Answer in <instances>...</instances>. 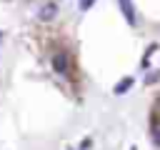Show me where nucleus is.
<instances>
[{
  "instance_id": "nucleus-1",
  "label": "nucleus",
  "mask_w": 160,
  "mask_h": 150,
  "mask_svg": "<svg viewBox=\"0 0 160 150\" xmlns=\"http://www.w3.org/2000/svg\"><path fill=\"white\" fill-rule=\"evenodd\" d=\"M50 65H52V70H55L58 75H62V78L70 75V58H68L65 52H55L52 60H50Z\"/></svg>"
},
{
  "instance_id": "nucleus-2",
  "label": "nucleus",
  "mask_w": 160,
  "mask_h": 150,
  "mask_svg": "<svg viewBox=\"0 0 160 150\" xmlns=\"http://www.w3.org/2000/svg\"><path fill=\"white\" fill-rule=\"evenodd\" d=\"M55 12H58V5H55V2H45V5L40 8V20H52Z\"/></svg>"
},
{
  "instance_id": "nucleus-3",
  "label": "nucleus",
  "mask_w": 160,
  "mask_h": 150,
  "mask_svg": "<svg viewBox=\"0 0 160 150\" xmlns=\"http://www.w3.org/2000/svg\"><path fill=\"white\" fill-rule=\"evenodd\" d=\"M120 8H122V12H125V18H128L130 22H135V12H132V2H130V0H120Z\"/></svg>"
},
{
  "instance_id": "nucleus-4",
  "label": "nucleus",
  "mask_w": 160,
  "mask_h": 150,
  "mask_svg": "<svg viewBox=\"0 0 160 150\" xmlns=\"http://www.w3.org/2000/svg\"><path fill=\"white\" fill-rule=\"evenodd\" d=\"M128 88H132V78H122V80L115 85V95H122Z\"/></svg>"
},
{
  "instance_id": "nucleus-5",
  "label": "nucleus",
  "mask_w": 160,
  "mask_h": 150,
  "mask_svg": "<svg viewBox=\"0 0 160 150\" xmlns=\"http://www.w3.org/2000/svg\"><path fill=\"white\" fill-rule=\"evenodd\" d=\"M152 142L160 148V128H155V130H152Z\"/></svg>"
},
{
  "instance_id": "nucleus-6",
  "label": "nucleus",
  "mask_w": 160,
  "mask_h": 150,
  "mask_svg": "<svg viewBox=\"0 0 160 150\" xmlns=\"http://www.w3.org/2000/svg\"><path fill=\"white\" fill-rule=\"evenodd\" d=\"M92 2H95V0H80V8H82V10H88Z\"/></svg>"
}]
</instances>
